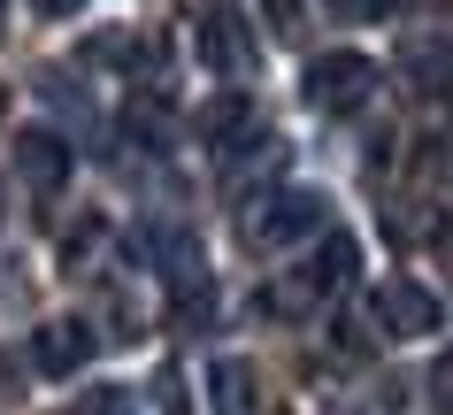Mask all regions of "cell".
<instances>
[{
    "label": "cell",
    "instance_id": "obj_15",
    "mask_svg": "<svg viewBox=\"0 0 453 415\" xmlns=\"http://www.w3.org/2000/svg\"><path fill=\"white\" fill-rule=\"evenodd\" d=\"M323 8H331L338 24H384L392 16V0H323Z\"/></svg>",
    "mask_w": 453,
    "mask_h": 415
},
{
    "label": "cell",
    "instance_id": "obj_9",
    "mask_svg": "<svg viewBox=\"0 0 453 415\" xmlns=\"http://www.w3.org/2000/svg\"><path fill=\"white\" fill-rule=\"evenodd\" d=\"M200 62L223 70V77H246L254 70V31H246L231 8H208V16H200Z\"/></svg>",
    "mask_w": 453,
    "mask_h": 415
},
{
    "label": "cell",
    "instance_id": "obj_8",
    "mask_svg": "<svg viewBox=\"0 0 453 415\" xmlns=\"http://www.w3.org/2000/svg\"><path fill=\"white\" fill-rule=\"evenodd\" d=\"M31 362L47 369V377H77V369L93 362V323H77V316H54L31 331Z\"/></svg>",
    "mask_w": 453,
    "mask_h": 415
},
{
    "label": "cell",
    "instance_id": "obj_12",
    "mask_svg": "<svg viewBox=\"0 0 453 415\" xmlns=\"http://www.w3.org/2000/svg\"><path fill=\"white\" fill-rule=\"evenodd\" d=\"M246 123H254V108H246V93H223V100H208V108H200V139H208L215 154L231 147V139H239Z\"/></svg>",
    "mask_w": 453,
    "mask_h": 415
},
{
    "label": "cell",
    "instance_id": "obj_6",
    "mask_svg": "<svg viewBox=\"0 0 453 415\" xmlns=\"http://www.w3.org/2000/svg\"><path fill=\"white\" fill-rule=\"evenodd\" d=\"M400 77L415 93L446 100L453 93V31H407L400 39Z\"/></svg>",
    "mask_w": 453,
    "mask_h": 415
},
{
    "label": "cell",
    "instance_id": "obj_10",
    "mask_svg": "<svg viewBox=\"0 0 453 415\" xmlns=\"http://www.w3.org/2000/svg\"><path fill=\"white\" fill-rule=\"evenodd\" d=\"M139 254L162 262V277L177 285V293L200 285V246H192V231H139Z\"/></svg>",
    "mask_w": 453,
    "mask_h": 415
},
{
    "label": "cell",
    "instance_id": "obj_18",
    "mask_svg": "<svg viewBox=\"0 0 453 415\" xmlns=\"http://www.w3.org/2000/svg\"><path fill=\"white\" fill-rule=\"evenodd\" d=\"M323 415H354V408H346V400H338V408H323Z\"/></svg>",
    "mask_w": 453,
    "mask_h": 415
},
{
    "label": "cell",
    "instance_id": "obj_3",
    "mask_svg": "<svg viewBox=\"0 0 453 415\" xmlns=\"http://www.w3.org/2000/svg\"><path fill=\"white\" fill-rule=\"evenodd\" d=\"M369 93H377V62L369 54L338 47V54H315L308 62V108L315 116H361Z\"/></svg>",
    "mask_w": 453,
    "mask_h": 415
},
{
    "label": "cell",
    "instance_id": "obj_5",
    "mask_svg": "<svg viewBox=\"0 0 453 415\" xmlns=\"http://www.w3.org/2000/svg\"><path fill=\"white\" fill-rule=\"evenodd\" d=\"M438 323H446V308H438L430 285H415V277L377 285V331H384V339H430Z\"/></svg>",
    "mask_w": 453,
    "mask_h": 415
},
{
    "label": "cell",
    "instance_id": "obj_7",
    "mask_svg": "<svg viewBox=\"0 0 453 415\" xmlns=\"http://www.w3.org/2000/svg\"><path fill=\"white\" fill-rule=\"evenodd\" d=\"M285 139H277V131H262V123H246L239 139H231V147H223V185H231V193H246V185H254V177H277L285 170Z\"/></svg>",
    "mask_w": 453,
    "mask_h": 415
},
{
    "label": "cell",
    "instance_id": "obj_1",
    "mask_svg": "<svg viewBox=\"0 0 453 415\" xmlns=\"http://www.w3.org/2000/svg\"><path fill=\"white\" fill-rule=\"evenodd\" d=\"M354 269H361V246L346 239V231H331V239L315 246L308 262L269 269V285H262V316H269V323H315L338 293H346V285H354Z\"/></svg>",
    "mask_w": 453,
    "mask_h": 415
},
{
    "label": "cell",
    "instance_id": "obj_14",
    "mask_svg": "<svg viewBox=\"0 0 453 415\" xmlns=\"http://www.w3.org/2000/svg\"><path fill=\"white\" fill-rule=\"evenodd\" d=\"M262 24L277 31V39H300V31H308V0H262Z\"/></svg>",
    "mask_w": 453,
    "mask_h": 415
},
{
    "label": "cell",
    "instance_id": "obj_11",
    "mask_svg": "<svg viewBox=\"0 0 453 415\" xmlns=\"http://www.w3.org/2000/svg\"><path fill=\"white\" fill-rule=\"evenodd\" d=\"M208 400H215V415H262V400H254V362H239V354L208 362Z\"/></svg>",
    "mask_w": 453,
    "mask_h": 415
},
{
    "label": "cell",
    "instance_id": "obj_17",
    "mask_svg": "<svg viewBox=\"0 0 453 415\" xmlns=\"http://www.w3.org/2000/svg\"><path fill=\"white\" fill-rule=\"evenodd\" d=\"M31 8H39V16H77L85 0H31Z\"/></svg>",
    "mask_w": 453,
    "mask_h": 415
},
{
    "label": "cell",
    "instance_id": "obj_16",
    "mask_svg": "<svg viewBox=\"0 0 453 415\" xmlns=\"http://www.w3.org/2000/svg\"><path fill=\"white\" fill-rule=\"evenodd\" d=\"M430 392H438V408L453 415V354H446V362H438V369H430Z\"/></svg>",
    "mask_w": 453,
    "mask_h": 415
},
{
    "label": "cell",
    "instance_id": "obj_2",
    "mask_svg": "<svg viewBox=\"0 0 453 415\" xmlns=\"http://www.w3.org/2000/svg\"><path fill=\"white\" fill-rule=\"evenodd\" d=\"M323 223H331V200L323 193H308V185H262L239 208V239H246V254H285V246L315 239Z\"/></svg>",
    "mask_w": 453,
    "mask_h": 415
},
{
    "label": "cell",
    "instance_id": "obj_4",
    "mask_svg": "<svg viewBox=\"0 0 453 415\" xmlns=\"http://www.w3.org/2000/svg\"><path fill=\"white\" fill-rule=\"evenodd\" d=\"M8 162H16V177H24L31 193H62V185H70V170H77L70 139H62V131H47V123H24V131L8 139Z\"/></svg>",
    "mask_w": 453,
    "mask_h": 415
},
{
    "label": "cell",
    "instance_id": "obj_13",
    "mask_svg": "<svg viewBox=\"0 0 453 415\" xmlns=\"http://www.w3.org/2000/svg\"><path fill=\"white\" fill-rule=\"evenodd\" d=\"M93 54L100 62H162V39H154V31H108Z\"/></svg>",
    "mask_w": 453,
    "mask_h": 415
}]
</instances>
